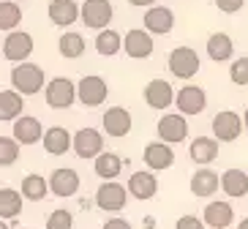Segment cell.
I'll use <instances>...</instances> for the list:
<instances>
[{"mask_svg": "<svg viewBox=\"0 0 248 229\" xmlns=\"http://www.w3.org/2000/svg\"><path fill=\"white\" fill-rule=\"evenodd\" d=\"M11 88L19 96H36L44 88V68L36 63H16L11 68Z\"/></svg>", "mask_w": 248, "mask_h": 229, "instance_id": "obj_1", "label": "cell"}, {"mask_svg": "<svg viewBox=\"0 0 248 229\" xmlns=\"http://www.w3.org/2000/svg\"><path fill=\"white\" fill-rule=\"evenodd\" d=\"M199 66H202L199 63V55L191 46H175L167 58V68L175 79H191V76H197Z\"/></svg>", "mask_w": 248, "mask_h": 229, "instance_id": "obj_2", "label": "cell"}, {"mask_svg": "<svg viewBox=\"0 0 248 229\" xmlns=\"http://www.w3.org/2000/svg\"><path fill=\"white\" fill-rule=\"evenodd\" d=\"M112 16H115V8H112L109 0H85L79 6V19L85 28L90 30H107L112 22Z\"/></svg>", "mask_w": 248, "mask_h": 229, "instance_id": "obj_3", "label": "cell"}, {"mask_svg": "<svg viewBox=\"0 0 248 229\" xmlns=\"http://www.w3.org/2000/svg\"><path fill=\"white\" fill-rule=\"evenodd\" d=\"M109 96V85L98 74H88L77 82V101L82 107H101Z\"/></svg>", "mask_w": 248, "mask_h": 229, "instance_id": "obj_4", "label": "cell"}, {"mask_svg": "<svg viewBox=\"0 0 248 229\" xmlns=\"http://www.w3.org/2000/svg\"><path fill=\"white\" fill-rule=\"evenodd\" d=\"M44 98L52 109H68V107L77 101V85H74L68 76H55V79L46 82Z\"/></svg>", "mask_w": 248, "mask_h": 229, "instance_id": "obj_5", "label": "cell"}, {"mask_svg": "<svg viewBox=\"0 0 248 229\" xmlns=\"http://www.w3.org/2000/svg\"><path fill=\"white\" fill-rule=\"evenodd\" d=\"M128 202V188L120 185L117 180H104L95 191V205L101 207L104 213H120Z\"/></svg>", "mask_w": 248, "mask_h": 229, "instance_id": "obj_6", "label": "cell"}, {"mask_svg": "<svg viewBox=\"0 0 248 229\" xmlns=\"http://www.w3.org/2000/svg\"><path fill=\"white\" fill-rule=\"evenodd\" d=\"M155 131H158L161 142H167V145H180V142H186V137H188V120H186V115H180V112H167V115L158 120Z\"/></svg>", "mask_w": 248, "mask_h": 229, "instance_id": "obj_7", "label": "cell"}, {"mask_svg": "<svg viewBox=\"0 0 248 229\" xmlns=\"http://www.w3.org/2000/svg\"><path fill=\"white\" fill-rule=\"evenodd\" d=\"M33 36L28 30H11L3 41V58L11 63H28V58L33 55Z\"/></svg>", "mask_w": 248, "mask_h": 229, "instance_id": "obj_8", "label": "cell"}, {"mask_svg": "<svg viewBox=\"0 0 248 229\" xmlns=\"http://www.w3.org/2000/svg\"><path fill=\"white\" fill-rule=\"evenodd\" d=\"M243 118L234 109H224L213 118V139L218 142H234L243 134Z\"/></svg>", "mask_w": 248, "mask_h": 229, "instance_id": "obj_9", "label": "cell"}, {"mask_svg": "<svg viewBox=\"0 0 248 229\" xmlns=\"http://www.w3.org/2000/svg\"><path fill=\"white\" fill-rule=\"evenodd\" d=\"M71 148L74 153L79 155V158H98V155L104 153V137L101 131H95V128H79V131L74 134V139H71Z\"/></svg>", "mask_w": 248, "mask_h": 229, "instance_id": "obj_10", "label": "cell"}, {"mask_svg": "<svg viewBox=\"0 0 248 229\" xmlns=\"http://www.w3.org/2000/svg\"><path fill=\"white\" fill-rule=\"evenodd\" d=\"M175 104H177V112L191 118V115H202L204 107H207V93L197 85H186V88L177 90L175 96Z\"/></svg>", "mask_w": 248, "mask_h": 229, "instance_id": "obj_11", "label": "cell"}, {"mask_svg": "<svg viewBox=\"0 0 248 229\" xmlns=\"http://www.w3.org/2000/svg\"><path fill=\"white\" fill-rule=\"evenodd\" d=\"M153 36L147 30H139V28H131L128 33L123 36V52L128 55L131 60H145L153 55Z\"/></svg>", "mask_w": 248, "mask_h": 229, "instance_id": "obj_12", "label": "cell"}, {"mask_svg": "<svg viewBox=\"0 0 248 229\" xmlns=\"http://www.w3.org/2000/svg\"><path fill=\"white\" fill-rule=\"evenodd\" d=\"M49 191L55 194V197H74V194L79 191V175H77V169H71V167H60V169H55L49 175Z\"/></svg>", "mask_w": 248, "mask_h": 229, "instance_id": "obj_13", "label": "cell"}, {"mask_svg": "<svg viewBox=\"0 0 248 229\" xmlns=\"http://www.w3.org/2000/svg\"><path fill=\"white\" fill-rule=\"evenodd\" d=\"M175 88L167 79H153L145 85V104L150 109H169L175 104Z\"/></svg>", "mask_w": 248, "mask_h": 229, "instance_id": "obj_14", "label": "cell"}, {"mask_svg": "<svg viewBox=\"0 0 248 229\" xmlns=\"http://www.w3.org/2000/svg\"><path fill=\"white\" fill-rule=\"evenodd\" d=\"M145 30L150 36H167L169 30L175 28V14H172V8L167 6H150L145 11Z\"/></svg>", "mask_w": 248, "mask_h": 229, "instance_id": "obj_15", "label": "cell"}, {"mask_svg": "<svg viewBox=\"0 0 248 229\" xmlns=\"http://www.w3.org/2000/svg\"><path fill=\"white\" fill-rule=\"evenodd\" d=\"M128 194H131L134 199L145 202V199H153L155 191H158V178H155L150 169H139V172H131V178H128Z\"/></svg>", "mask_w": 248, "mask_h": 229, "instance_id": "obj_16", "label": "cell"}, {"mask_svg": "<svg viewBox=\"0 0 248 229\" xmlns=\"http://www.w3.org/2000/svg\"><path fill=\"white\" fill-rule=\"evenodd\" d=\"M142 158H145V164H147V169H150V172H164V169H169V167L175 164L172 145H167V142H161V139L145 145Z\"/></svg>", "mask_w": 248, "mask_h": 229, "instance_id": "obj_17", "label": "cell"}, {"mask_svg": "<svg viewBox=\"0 0 248 229\" xmlns=\"http://www.w3.org/2000/svg\"><path fill=\"white\" fill-rule=\"evenodd\" d=\"M104 131L115 137V139H123L125 134L131 131V112L125 109V107H109V109L104 112Z\"/></svg>", "mask_w": 248, "mask_h": 229, "instance_id": "obj_18", "label": "cell"}, {"mask_svg": "<svg viewBox=\"0 0 248 229\" xmlns=\"http://www.w3.org/2000/svg\"><path fill=\"white\" fill-rule=\"evenodd\" d=\"M202 221H204V227H210V229H226V227H232V221H234V210L226 199L207 202V207L202 213Z\"/></svg>", "mask_w": 248, "mask_h": 229, "instance_id": "obj_19", "label": "cell"}, {"mask_svg": "<svg viewBox=\"0 0 248 229\" xmlns=\"http://www.w3.org/2000/svg\"><path fill=\"white\" fill-rule=\"evenodd\" d=\"M14 139L19 142V145H36V142L44 139V128H41V120L33 118V115H22V118L14 120Z\"/></svg>", "mask_w": 248, "mask_h": 229, "instance_id": "obj_20", "label": "cell"}, {"mask_svg": "<svg viewBox=\"0 0 248 229\" xmlns=\"http://www.w3.org/2000/svg\"><path fill=\"white\" fill-rule=\"evenodd\" d=\"M46 11H49L52 25H58V28H71V25L79 19V6H77V0H52Z\"/></svg>", "mask_w": 248, "mask_h": 229, "instance_id": "obj_21", "label": "cell"}, {"mask_svg": "<svg viewBox=\"0 0 248 229\" xmlns=\"http://www.w3.org/2000/svg\"><path fill=\"white\" fill-rule=\"evenodd\" d=\"M188 155L197 167H207V164H213L218 158V139H213V137H197V139L191 142Z\"/></svg>", "mask_w": 248, "mask_h": 229, "instance_id": "obj_22", "label": "cell"}, {"mask_svg": "<svg viewBox=\"0 0 248 229\" xmlns=\"http://www.w3.org/2000/svg\"><path fill=\"white\" fill-rule=\"evenodd\" d=\"M221 191L232 199L248 197V172L246 169H226L221 175Z\"/></svg>", "mask_w": 248, "mask_h": 229, "instance_id": "obj_23", "label": "cell"}, {"mask_svg": "<svg viewBox=\"0 0 248 229\" xmlns=\"http://www.w3.org/2000/svg\"><path fill=\"white\" fill-rule=\"evenodd\" d=\"M218 185H221L218 172L202 167V169H197V175L191 178V194L199 197V199H204V197H213V194L218 191Z\"/></svg>", "mask_w": 248, "mask_h": 229, "instance_id": "obj_24", "label": "cell"}, {"mask_svg": "<svg viewBox=\"0 0 248 229\" xmlns=\"http://www.w3.org/2000/svg\"><path fill=\"white\" fill-rule=\"evenodd\" d=\"M71 139L74 137L63 126H52L44 131V150L49 155H66L71 150Z\"/></svg>", "mask_w": 248, "mask_h": 229, "instance_id": "obj_25", "label": "cell"}, {"mask_svg": "<svg viewBox=\"0 0 248 229\" xmlns=\"http://www.w3.org/2000/svg\"><path fill=\"white\" fill-rule=\"evenodd\" d=\"M232 55H234V44L226 33H213L207 38V58L213 63H226V60H232Z\"/></svg>", "mask_w": 248, "mask_h": 229, "instance_id": "obj_26", "label": "cell"}, {"mask_svg": "<svg viewBox=\"0 0 248 229\" xmlns=\"http://www.w3.org/2000/svg\"><path fill=\"white\" fill-rule=\"evenodd\" d=\"M22 109H25V96H19L16 90H3L0 93V123L22 118Z\"/></svg>", "mask_w": 248, "mask_h": 229, "instance_id": "obj_27", "label": "cell"}, {"mask_svg": "<svg viewBox=\"0 0 248 229\" xmlns=\"http://www.w3.org/2000/svg\"><path fill=\"white\" fill-rule=\"evenodd\" d=\"M85 36L82 33H74V30H66L63 36H60V41H58V49H60V55L66 60H77V58H82L85 55Z\"/></svg>", "mask_w": 248, "mask_h": 229, "instance_id": "obj_28", "label": "cell"}, {"mask_svg": "<svg viewBox=\"0 0 248 229\" xmlns=\"http://www.w3.org/2000/svg\"><path fill=\"white\" fill-rule=\"evenodd\" d=\"M95 175L101 180H117V175H120V169H123V158L117 153H101L98 158H95Z\"/></svg>", "mask_w": 248, "mask_h": 229, "instance_id": "obj_29", "label": "cell"}, {"mask_svg": "<svg viewBox=\"0 0 248 229\" xmlns=\"http://www.w3.org/2000/svg\"><path fill=\"white\" fill-rule=\"evenodd\" d=\"M120 49H123V36H120L117 30L107 28V30H101V33L95 36V52H98V55H104V58H115Z\"/></svg>", "mask_w": 248, "mask_h": 229, "instance_id": "obj_30", "label": "cell"}, {"mask_svg": "<svg viewBox=\"0 0 248 229\" xmlns=\"http://www.w3.org/2000/svg\"><path fill=\"white\" fill-rule=\"evenodd\" d=\"M49 194V183L44 180V175H25L22 180V199L28 202H41Z\"/></svg>", "mask_w": 248, "mask_h": 229, "instance_id": "obj_31", "label": "cell"}, {"mask_svg": "<svg viewBox=\"0 0 248 229\" xmlns=\"http://www.w3.org/2000/svg\"><path fill=\"white\" fill-rule=\"evenodd\" d=\"M22 213V191L0 188V218H16Z\"/></svg>", "mask_w": 248, "mask_h": 229, "instance_id": "obj_32", "label": "cell"}, {"mask_svg": "<svg viewBox=\"0 0 248 229\" xmlns=\"http://www.w3.org/2000/svg\"><path fill=\"white\" fill-rule=\"evenodd\" d=\"M22 22V6L14 0H0V30H16V25Z\"/></svg>", "mask_w": 248, "mask_h": 229, "instance_id": "obj_33", "label": "cell"}, {"mask_svg": "<svg viewBox=\"0 0 248 229\" xmlns=\"http://www.w3.org/2000/svg\"><path fill=\"white\" fill-rule=\"evenodd\" d=\"M19 142L14 137H0V167H11L19 158Z\"/></svg>", "mask_w": 248, "mask_h": 229, "instance_id": "obj_34", "label": "cell"}, {"mask_svg": "<svg viewBox=\"0 0 248 229\" xmlns=\"http://www.w3.org/2000/svg\"><path fill=\"white\" fill-rule=\"evenodd\" d=\"M71 227H74V215L68 213L66 207L52 210L49 218H46V229H71Z\"/></svg>", "mask_w": 248, "mask_h": 229, "instance_id": "obj_35", "label": "cell"}, {"mask_svg": "<svg viewBox=\"0 0 248 229\" xmlns=\"http://www.w3.org/2000/svg\"><path fill=\"white\" fill-rule=\"evenodd\" d=\"M229 79H232L234 85L246 88L248 85V58H234L232 60V66H229Z\"/></svg>", "mask_w": 248, "mask_h": 229, "instance_id": "obj_36", "label": "cell"}, {"mask_svg": "<svg viewBox=\"0 0 248 229\" xmlns=\"http://www.w3.org/2000/svg\"><path fill=\"white\" fill-rule=\"evenodd\" d=\"M216 6H218V11H224V14H237L243 6H246V0H213Z\"/></svg>", "mask_w": 248, "mask_h": 229, "instance_id": "obj_37", "label": "cell"}, {"mask_svg": "<svg viewBox=\"0 0 248 229\" xmlns=\"http://www.w3.org/2000/svg\"><path fill=\"white\" fill-rule=\"evenodd\" d=\"M175 229H207V227H204V221L197 218V215H183V218H177Z\"/></svg>", "mask_w": 248, "mask_h": 229, "instance_id": "obj_38", "label": "cell"}, {"mask_svg": "<svg viewBox=\"0 0 248 229\" xmlns=\"http://www.w3.org/2000/svg\"><path fill=\"white\" fill-rule=\"evenodd\" d=\"M104 229H131V224L125 221V218H109V221L104 224Z\"/></svg>", "mask_w": 248, "mask_h": 229, "instance_id": "obj_39", "label": "cell"}, {"mask_svg": "<svg viewBox=\"0 0 248 229\" xmlns=\"http://www.w3.org/2000/svg\"><path fill=\"white\" fill-rule=\"evenodd\" d=\"M128 3H131V6H139V8H150V6H153V3H155V0H128Z\"/></svg>", "mask_w": 248, "mask_h": 229, "instance_id": "obj_40", "label": "cell"}, {"mask_svg": "<svg viewBox=\"0 0 248 229\" xmlns=\"http://www.w3.org/2000/svg\"><path fill=\"white\" fill-rule=\"evenodd\" d=\"M243 126H246V131H248V109L243 112Z\"/></svg>", "mask_w": 248, "mask_h": 229, "instance_id": "obj_41", "label": "cell"}, {"mask_svg": "<svg viewBox=\"0 0 248 229\" xmlns=\"http://www.w3.org/2000/svg\"><path fill=\"white\" fill-rule=\"evenodd\" d=\"M237 229H248V218H243V221H240V227H237Z\"/></svg>", "mask_w": 248, "mask_h": 229, "instance_id": "obj_42", "label": "cell"}, {"mask_svg": "<svg viewBox=\"0 0 248 229\" xmlns=\"http://www.w3.org/2000/svg\"><path fill=\"white\" fill-rule=\"evenodd\" d=\"M0 229H11V227H8V224L3 221V218H0Z\"/></svg>", "mask_w": 248, "mask_h": 229, "instance_id": "obj_43", "label": "cell"}, {"mask_svg": "<svg viewBox=\"0 0 248 229\" xmlns=\"http://www.w3.org/2000/svg\"><path fill=\"white\" fill-rule=\"evenodd\" d=\"M0 52H3V41H0Z\"/></svg>", "mask_w": 248, "mask_h": 229, "instance_id": "obj_44", "label": "cell"}, {"mask_svg": "<svg viewBox=\"0 0 248 229\" xmlns=\"http://www.w3.org/2000/svg\"><path fill=\"white\" fill-rule=\"evenodd\" d=\"M14 3H19V0H14Z\"/></svg>", "mask_w": 248, "mask_h": 229, "instance_id": "obj_45", "label": "cell"}]
</instances>
